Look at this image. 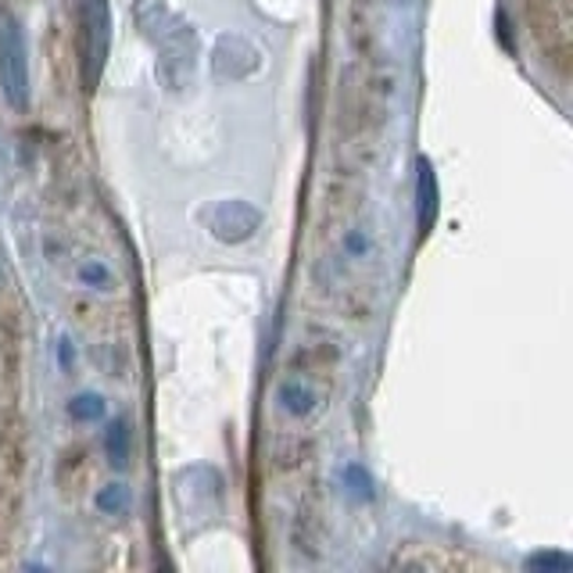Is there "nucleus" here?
<instances>
[{"label": "nucleus", "mask_w": 573, "mask_h": 573, "mask_svg": "<svg viewBox=\"0 0 573 573\" xmlns=\"http://www.w3.org/2000/svg\"><path fill=\"white\" fill-rule=\"evenodd\" d=\"M133 25L159 55V83L168 94H184L194 83L201 55L194 25L165 0H133Z\"/></svg>", "instance_id": "nucleus-1"}, {"label": "nucleus", "mask_w": 573, "mask_h": 573, "mask_svg": "<svg viewBox=\"0 0 573 573\" xmlns=\"http://www.w3.org/2000/svg\"><path fill=\"white\" fill-rule=\"evenodd\" d=\"M0 94L11 112H30V44H25L22 22L11 11H0Z\"/></svg>", "instance_id": "nucleus-2"}, {"label": "nucleus", "mask_w": 573, "mask_h": 573, "mask_svg": "<svg viewBox=\"0 0 573 573\" xmlns=\"http://www.w3.org/2000/svg\"><path fill=\"white\" fill-rule=\"evenodd\" d=\"M112 55V4L108 0H80V65L83 86L97 90Z\"/></svg>", "instance_id": "nucleus-3"}, {"label": "nucleus", "mask_w": 573, "mask_h": 573, "mask_svg": "<svg viewBox=\"0 0 573 573\" xmlns=\"http://www.w3.org/2000/svg\"><path fill=\"white\" fill-rule=\"evenodd\" d=\"M272 401H277V409L286 416V420L294 423H308L323 416L327 409V390H323L312 376H302V373H286L283 381L272 390Z\"/></svg>", "instance_id": "nucleus-4"}, {"label": "nucleus", "mask_w": 573, "mask_h": 573, "mask_svg": "<svg viewBox=\"0 0 573 573\" xmlns=\"http://www.w3.org/2000/svg\"><path fill=\"white\" fill-rule=\"evenodd\" d=\"M266 215L258 212L252 201L244 198H230V201H219L208 215V230L219 244H247L262 230Z\"/></svg>", "instance_id": "nucleus-5"}, {"label": "nucleus", "mask_w": 573, "mask_h": 573, "mask_svg": "<svg viewBox=\"0 0 573 573\" xmlns=\"http://www.w3.org/2000/svg\"><path fill=\"white\" fill-rule=\"evenodd\" d=\"M262 69V50L255 44H247L244 36H219L215 50H212V72L219 80H230V83H241V80H252V75Z\"/></svg>", "instance_id": "nucleus-6"}, {"label": "nucleus", "mask_w": 573, "mask_h": 573, "mask_svg": "<svg viewBox=\"0 0 573 573\" xmlns=\"http://www.w3.org/2000/svg\"><path fill=\"white\" fill-rule=\"evenodd\" d=\"M416 173H420L416 176V226H420V237H426L437 223V176L426 159H420Z\"/></svg>", "instance_id": "nucleus-7"}, {"label": "nucleus", "mask_w": 573, "mask_h": 573, "mask_svg": "<svg viewBox=\"0 0 573 573\" xmlns=\"http://www.w3.org/2000/svg\"><path fill=\"white\" fill-rule=\"evenodd\" d=\"M312 448H316L312 437L286 430V434L277 437V445H272V466H277V470H297V466H305L312 459Z\"/></svg>", "instance_id": "nucleus-8"}, {"label": "nucleus", "mask_w": 573, "mask_h": 573, "mask_svg": "<svg viewBox=\"0 0 573 573\" xmlns=\"http://www.w3.org/2000/svg\"><path fill=\"white\" fill-rule=\"evenodd\" d=\"M94 505L101 516H129V510H133V491H129V484H122V480H112V484H104L97 494H94Z\"/></svg>", "instance_id": "nucleus-9"}, {"label": "nucleus", "mask_w": 573, "mask_h": 573, "mask_svg": "<svg viewBox=\"0 0 573 573\" xmlns=\"http://www.w3.org/2000/svg\"><path fill=\"white\" fill-rule=\"evenodd\" d=\"M75 277H80V283L94 294H112L115 286H119L115 272L108 269V262H101V258H83L80 269H75Z\"/></svg>", "instance_id": "nucleus-10"}, {"label": "nucleus", "mask_w": 573, "mask_h": 573, "mask_svg": "<svg viewBox=\"0 0 573 573\" xmlns=\"http://www.w3.org/2000/svg\"><path fill=\"white\" fill-rule=\"evenodd\" d=\"M104 448H108L112 466L126 470L129 455H133V434H129V423L126 420H112L108 423V434H104Z\"/></svg>", "instance_id": "nucleus-11"}, {"label": "nucleus", "mask_w": 573, "mask_h": 573, "mask_svg": "<svg viewBox=\"0 0 573 573\" xmlns=\"http://www.w3.org/2000/svg\"><path fill=\"white\" fill-rule=\"evenodd\" d=\"M104 412H108V401L94 395V390H83V395H75L69 401V416L75 423H97V420H104Z\"/></svg>", "instance_id": "nucleus-12"}, {"label": "nucleus", "mask_w": 573, "mask_h": 573, "mask_svg": "<svg viewBox=\"0 0 573 573\" xmlns=\"http://www.w3.org/2000/svg\"><path fill=\"white\" fill-rule=\"evenodd\" d=\"M341 252H344V258H351V262H366V258L373 255V233H370V230H362V226L344 230V237H341Z\"/></svg>", "instance_id": "nucleus-13"}, {"label": "nucleus", "mask_w": 573, "mask_h": 573, "mask_svg": "<svg viewBox=\"0 0 573 573\" xmlns=\"http://www.w3.org/2000/svg\"><path fill=\"white\" fill-rule=\"evenodd\" d=\"M527 570L530 573H538V570H545V573H570L573 570V559L563 556V552H538V556L527 559Z\"/></svg>", "instance_id": "nucleus-14"}, {"label": "nucleus", "mask_w": 573, "mask_h": 573, "mask_svg": "<svg viewBox=\"0 0 573 573\" xmlns=\"http://www.w3.org/2000/svg\"><path fill=\"white\" fill-rule=\"evenodd\" d=\"M344 480H348V491L355 494L359 502H370L373 499V477L362 470V466H348Z\"/></svg>", "instance_id": "nucleus-15"}]
</instances>
